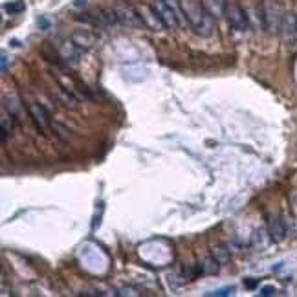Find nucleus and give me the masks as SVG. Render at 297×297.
Returning a JSON list of instances; mask_svg holds the SVG:
<instances>
[{
	"label": "nucleus",
	"mask_w": 297,
	"mask_h": 297,
	"mask_svg": "<svg viewBox=\"0 0 297 297\" xmlns=\"http://www.w3.org/2000/svg\"><path fill=\"white\" fill-rule=\"evenodd\" d=\"M182 11L187 24L202 37H209L213 33V17L205 9L202 0H180Z\"/></svg>",
	"instance_id": "f257e3e1"
},
{
	"label": "nucleus",
	"mask_w": 297,
	"mask_h": 297,
	"mask_svg": "<svg viewBox=\"0 0 297 297\" xmlns=\"http://www.w3.org/2000/svg\"><path fill=\"white\" fill-rule=\"evenodd\" d=\"M260 13H262V24L270 33L281 32L282 20H284V11L282 6L275 0H266L264 4L260 6Z\"/></svg>",
	"instance_id": "f03ea898"
},
{
	"label": "nucleus",
	"mask_w": 297,
	"mask_h": 297,
	"mask_svg": "<svg viewBox=\"0 0 297 297\" xmlns=\"http://www.w3.org/2000/svg\"><path fill=\"white\" fill-rule=\"evenodd\" d=\"M226 19L229 26L237 30V32H246L248 30V19H246V13H244V9L239 6V4H235V2H227L226 4Z\"/></svg>",
	"instance_id": "7ed1b4c3"
},
{
	"label": "nucleus",
	"mask_w": 297,
	"mask_h": 297,
	"mask_svg": "<svg viewBox=\"0 0 297 297\" xmlns=\"http://www.w3.org/2000/svg\"><path fill=\"white\" fill-rule=\"evenodd\" d=\"M282 40L288 50H296L297 48V20L296 13H286L284 20H282Z\"/></svg>",
	"instance_id": "20e7f679"
},
{
	"label": "nucleus",
	"mask_w": 297,
	"mask_h": 297,
	"mask_svg": "<svg viewBox=\"0 0 297 297\" xmlns=\"http://www.w3.org/2000/svg\"><path fill=\"white\" fill-rule=\"evenodd\" d=\"M136 9H138V15H140L143 26H147L148 30L160 32L162 28H165L164 22H162V19H160V15H158V11L154 8H150L147 4H141V6H138Z\"/></svg>",
	"instance_id": "39448f33"
},
{
	"label": "nucleus",
	"mask_w": 297,
	"mask_h": 297,
	"mask_svg": "<svg viewBox=\"0 0 297 297\" xmlns=\"http://www.w3.org/2000/svg\"><path fill=\"white\" fill-rule=\"evenodd\" d=\"M30 116H32L35 127L39 129L40 132H44V130H46V127H48V123H50V119H48V112L44 110V107H42V105H39V103H33V105H30Z\"/></svg>",
	"instance_id": "423d86ee"
},
{
	"label": "nucleus",
	"mask_w": 297,
	"mask_h": 297,
	"mask_svg": "<svg viewBox=\"0 0 297 297\" xmlns=\"http://www.w3.org/2000/svg\"><path fill=\"white\" fill-rule=\"evenodd\" d=\"M268 233H270V239L274 242H282L286 239V226H284V220L275 217V219L270 220V226H268Z\"/></svg>",
	"instance_id": "0eeeda50"
},
{
	"label": "nucleus",
	"mask_w": 297,
	"mask_h": 297,
	"mask_svg": "<svg viewBox=\"0 0 297 297\" xmlns=\"http://www.w3.org/2000/svg\"><path fill=\"white\" fill-rule=\"evenodd\" d=\"M72 42H74L75 46L88 50V48H92L95 44V37L90 32H86V30H79V32H74V35H72Z\"/></svg>",
	"instance_id": "6e6552de"
},
{
	"label": "nucleus",
	"mask_w": 297,
	"mask_h": 297,
	"mask_svg": "<svg viewBox=\"0 0 297 297\" xmlns=\"http://www.w3.org/2000/svg\"><path fill=\"white\" fill-rule=\"evenodd\" d=\"M204 6H205V9L209 11V15L211 17H220L226 13V0H202Z\"/></svg>",
	"instance_id": "1a4fd4ad"
},
{
	"label": "nucleus",
	"mask_w": 297,
	"mask_h": 297,
	"mask_svg": "<svg viewBox=\"0 0 297 297\" xmlns=\"http://www.w3.org/2000/svg\"><path fill=\"white\" fill-rule=\"evenodd\" d=\"M24 2L22 0H15V2H9V4H6L4 6V9L8 11L9 15H15V13H20V11H24Z\"/></svg>",
	"instance_id": "9d476101"
},
{
	"label": "nucleus",
	"mask_w": 297,
	"mask_h": 297,
	"mask_svg": "<svg viewBox=\"0 0 297 297\" xmlns=\"http://www.w3.org/2000/svg\"><path fill=\"white\" fill-rule=\"evenodd\" d=\"M235 292L233 286H226V288H220V290H215L211 294H207V296H215V297H222V296H231Z\"/></svg>",
	"instance_id": "9b49d317"
},
{
	"label": "nucleus",
	"mask_w": 297,
	"mask_h": 297,
	"mask_svg": "<svg viewBox=\"0 0 297 297\" xmlns=\"http://www.w3.org/2000/svg\"><path fill=\"white\" fill-rule=\"evenodd\" d=\"M275 286H272V284H268V286H262L260 288V296L262 297H270V296H275Z\"/></svg>",
	"instance_id": "f8f14e48"
},
{
	"label": "nucleus",
	"mask_w": 297,
	"mask_h": 297,
	"mask_svg": "<svg viewBox=\"0 0 297 297\" xmlns=\"http://www.w3.org/2000/svg\"><path fill=\"white\" fill-rule=\"evenodd\" d=\"M6 61H8L6 55H2V72H6Z\"/></svg>",
	"instance_id": "ddd939ff"
},
{
	"label": "nucleus",
	"mask_w": 297,
	"mask_h": 297,
	"mask_svg": "<svg viewBox=\"0 0 297 297\" xmlns=\"http://www.w3.org/2000/svg\"><path fill=\"white\" fill-rule=\"evenodd\" d=\"M255 284H257V281H246V286H248V288H253Z\"/></svg>",
	"instance_id": "4468645a"
},
{
	"label": "nucleus",
	"mask_w": 297,
	"mask_h": 297,
	"mask_svg": "<svg viewBox=\"0 0 297 297\" xmlns=\"http://www.w3.org/2000/svg\"><path fill=\"white\" fill-rule=\"evenodd\" d=\"M294 13H296V20H297V9H296V11H294Z\"/></svg>",
	"instance_id": "2eb2a0df"
}]
</instances>
